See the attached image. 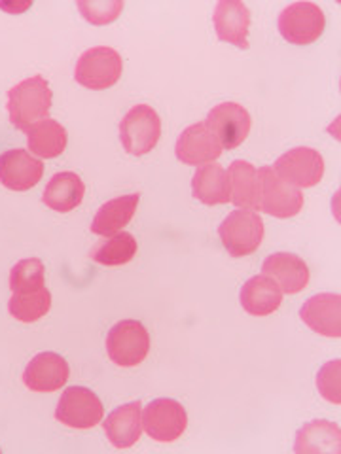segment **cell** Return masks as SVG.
Returning <instances> with one entry per match:
<instances>
[{"label":"cell","instance_id":"cell-1","mask_svg":"<svg viewBox=\"0 0 341 454\" xmlns=\"http://www.w3.org/2000/svg\"><path fill=\"white\" fill-rule=\"evenodd\" d=\"M53 101V93L46 78L31 76L20 82L8 91V114L10 121L20 131H28L31 127L48 118Z\"/></svg>","mask_w":341,"mask_h":454},{"label":"cell","instance_id":"cell-2","mask_svg":"<svg viewBox=\"0 0 341 454\" xmlns=\"http://www.w3.org/2000/svg\"><path fill=\"white\" fill-rule=\"evenodd\" d=\"M218 235L224 248L234 258H245L260 248L264 240V220L258 212L237 208L220 223Z\"/></svg>","mask_w":341,"mask_h":454},{"label":"cell","instance_id":"cell-3","mask_svg":"<svg viewBox=\"0 0 341 454\" xmlns=\"http://www.w3.org/2000/svg\"><path fill=\"white\" fill-rule=\"evenodd\" d=\"M123 73L122 55L108 46L83 51L76 63L75 78L80 85L93 91H103L116 85Z\"/></svg>","mask_w":341,"mask_h":454},{"label":"cell","instance_id":"cell-4","mask_svg":"<svg viewBox=\"0 0 341 454\" xmlns=\"http://www.w3.org/2000/svg\"><path fill=\"white\" fill-rule=\"evenodd\" d=\"M162 137V120L152 106L137 105L125 114L120 123V138L127 153L147 155L158 146Z\"/></svg>","mask_w":341,"mask_h":454},{"label":"cell","instance_id":"cell-5","mask_svg":"<svg viewBox=\"0 0 341 454\" xmlns=\"http://www.w3.org/2000/svg\"><path fill=\"white\" fill-rule=\"evenodd\" d=\"M108 358L120 367H135L147 360L150 335L139 320H122L107 335Z\"/></svg>","mask_w":341,"mask_h":454},{"label":"cell","instance_id":"cell-6","mask_svg":"<svg viewBox=\"0 0 341 454\" xmlns=\"http://www.w3.org/2000/svg\"><path fill=\"white\" fill-rule=\"evenodd\" d=\"M260 176V203L258 210L275 218H294L304 208V193L300 188L279 178L274 167H262Z\"/></svg>","mask_w":341,"mask_h":454},{"label":"cell","instance_id":"cell-7","mask_svg":"<svg viewBox=\"0 0 341 454\" xmlns=\"http://www.w3.org/2000/svg\"><path fill=\"white\" fill-rule=\"evenodd\" d=\"M281 36L296 46H307L319 40L326 28L324 12L313 3H294L279 16Z\"/></svg>","mask_w":341,"mask_h":454},{"label":"cell","instance_id":"cell-8","mask_svg":"<svg viewBox=\"0 0 341 454\" xmlns=\"http://www.w3.org/2000/svg\"><path fill=\"white\" fill-rule=\"evenodd\" d=\"M105 407L99 395L90 388L70 387L63 392L55 409V419L67 428L90 430L103 420Z\"/></svg>","mask_w":341,"mask_h":454},{"label":"cell","instance_id":"cell-9","mask_svg":"<svg viewBox=\"0 0 341 454\" xmlns=\"http://www.w3.org/2000/svg\"><path fill=\"white\" fill-rule=\"evenodd\" d=\"M188 415L186 409L177 400H162L152 402L145 411H142V430H145L154 442L160 443H173L186 432Z\"/></svg>","mask_w":341,"mask_h":454},{"label":"cell","instance_id":"cell-10","mask_svg":"<svg viewBox=\"0 0 341 454\" xmlns=\"http://www.w3.org/2000/svg\"><path fill=\"white\" fill-rule=\"evenodd\" d=\"M274 170L279 178L296 188H313L324 176V160L321 152L302 146L282 153L275 161Z\"/></svg>","mask_w":341,"mask_h":454},{"label":"cell","instance_id":"cell-11","mask_svg":"<svg viewBox=\"0 0 341 454\" xmlns=\"http://www.w3.org/2000/svg\"><path fill=\"white\" fill-rule=\"evenodd\" d=\"M205 123L218 138L222 150H234L247 140L252 118L245 106L237 103H222L209 112Z\"/></svg>","mask_w":341,"mask_h":454},{"label":"cell","instance_id":"cell-12","mask_svg":"<svg viewBox=\"0 0 341 454\" xmlns=\"http://www.w3.org/2000/svg\"><path fill=\"white\" fill-rule=\"evenodd\" d=\"M177 158L194 167H203L207 163H215L222 155V146L218 138L209 129L205 121H197L186 129L177 140Z\"/></svg>","mask_w":341,"mask_h":454},{"label":"cell","instance_id":"cell-13","mask_svg":"<svg viewBox=\"0 0 341 454\" xmlns=\"http://www.w3.org/2000/svg\"><path fill=\"white\" fill-rule=\"evenodd\" d=\"M44 175V163L27 150H6L0 155V184L12 192L35 188Z\"/></svg>","mask_w":341,"mask_h":454},{"label":"cell","instance_id":"cell-14","mask_svg":"<svg viewBox=\"0 0 341 454\" xmlns=\"http://www.w3.org/2000/svg\"><path fill=\"white\" fill-rule=\"evenodd\" d=\"M70 377L67 360L55 352H40L28 362L23 373L25 387L31 392L61 390Z\"/></svg>","mask_w":341,"mask_h":454},{"label":"cell","instance_id":"cell-15","mask_svg":"<svg viewBox=\"0 0 341 454\" xmlns=\"http://www.w3.org/2000/svg\"><path fill=\"white\" fill-rule=\"evenodd\" d=\"M215 28L222 42L234 44L241 50L249 48L250 10L239 0H220L215 8Z\"/></svg>","mask_w":341,"mask_h":454},{"label":"cell","instance_id":"cell-16","mask_svg":"<svg viewBox=\"0 0 341 454\" xmlns=\"http://www.w3.org/2000/svg\"><path fill=\"white\" fill-rule=\"evenodd\" d=\"M300 317L315 333L341 337V297L337 294L313 295L304 303Z\"/></svg>","mask_w":341,"mask_h":454},{"label":"cell","instance_id":"cell-17","mask_svg":"<svg viewBox=\"0 0 341 454\" xmlns=\"http://www.w3.org/2000/svg\"><path fill=\"white\" fill-rule=\"evenodd\" d=\"M262 273L274 278L282 294H300L309 284V267L307 263L297 258L296 254L277 252L272 254L262 265Z\"/></svg>","mask_w":341,"mask_h":454},{"label":"cell","instance_id":"cell-18","mask_svg":"<svg viewBox=\"0 0 341 454\" xmlns=\"http://www.w3.org/2000/svg\"><path fill=\"white\" fill-rule=\"evenodd\" d=\"M105 434L116 449L133 447L142 434V403L131 402L114 409L105 420Z\"/></svg>","mask_w":341,"mask_h":454},{"label":"cell","instance_id":"cell-19","mask_svg":"<svg viewBox=\"0 0 341 454\" xmlns=\"http://www.w3.org/2000/svg\"><path fill=\"white\" fill-rule=\"evenodd\" d=\"M192 192L203 205H226L232 201V184L227 170L218 163L199 167L192 180Z\"/></svg>","mask_w":341,"mask_h":454},{"label":"cell","instance_id":"cell-20","mask_svg":"<svg viewBox=\"0 0 341 454\" xmlns=\"http://www.w3.org/2000/svg\"><path fill=\"white\" fill-rule=\"evenodd\" d=\"M241 305L252 317H269L281 307L282 292L279 284L267 275L252 277L241 290Z\"/></svg>","mask_w":341,"mask_h":454},{"label":"cell","instance_id":"cell-21","mask_svg":"<svg viewBox=\"0 0 341 454\" xmlns=\"http://www.w3.org/2000/svg\"><path fill=\"white\" fill-rule=\"evenodd\" d=\"M139 201V193L110 199L108 203H105L97 210V215L91 222V233L101 237H112L120 233L123 227L133 220Z\"/></svg>","mask_w":341,"mask_h":454},{"label":"cell","instance_id":"cell-22","mask_svg":"<svg viewBox=\"0 0 341 454\" xmlns=\"http://www.w3.org/2000/svg\"><path fill=\"white\" fill-rule=\"evenodd\" d=\"M67 129L59 121H55L52 118L35 123L31 129L27 131V146L31 150V153L40 160L59 158L67 148Z\"/></svg>","mask_w":341,"mask_h":454},{"label":"cell","instance_id":"cell-23","mask_svg":"<svg viewBox=\"0 0 341 454\" xmlns=\"http://www.w3.org/2000/svg\"><path fill=\"white\" fill-rule=\"evenodd\" d=\"M85 186L76 173H57L48 182L42 201L55 212H70L83 201Z\"/></svg>","mask_w":341,"mask_h":454},{"label":"cell","instance_id":"cell-24","mask_svg":"<svg viewBox=\"0 0 341 454\" xmlns=\"http://www.w3.org/2000/svg\"><path fill=\"white\" fill-rule=\"evenodd\" d=\"M232 184V203L239 208L258 210L260 203V176L249 161H234L227 168Z\"/></svg>","mask_w":341,"mask_h":454},{"label":"cell","instance_id":"cell-25","mask_svg":"<svg viewBox=\"0 0 341 454\" xmlns=\"http://www.w3.org/2000/svg\"><path fill=\"white\" fill-rule=\"evenodd\" d=\"M339 426L329 420H313L296 435V452H339Z\"/></svg>","mask_w":341,"mask_h":454},{"label":"cell","instance_id":"cell-26","mask_svg":"<svg viewBox=\"0 0 341 454\" xmlns=\"http://www.w3.org/2000/svg\"><path fill=\"white\" fill-rule=\"evenodd\" d=\"M137 250H139L137 239L131 233L120 231L116 235H112L110 239L103 240V243L91 252V258L93 262L101 265L118 267V265L130 263L137 255Z\"/></svg>","mask_w":341,"mask_h":454},{"label":"cell","instance_id":"cell-27","mask_svg":"<svg viewBox=\"0 0 341 454\" xmlns=\"http://www.w3.org/2000/svg\"><path fill=\"white\" fill-rule=\"evenodd\" d=\"M52 309V294L48 288H42L38 292L31 294H13L8 303L10 315L23 322V324H33L40 318H44Z\"/></svg>","mask_w":341,"mask_h":454},{"label":"cell","instance_id":"cell-28","mask_svg":"<svg viewBox=\"0 0 341 454\" xmlns=\"http://www.w3.org/2000/svg\"><path fill=\"white\" fill-rule=\"evenodd\" d=\"M13 294H31L46 288V267L38 258H27L13 265L10 273Z\"/></svg>","mask_w":341,"mask_h":454},{"label":"cell","instance_id":"cell-29","mask_svg":"<svg viewBox=\"0 0 341 454\" xmlns=\"http://www.w3.org/2000/svg\"><path fill=\"white\" fill-rule=\"evenodd\" d=\"M78 10L85 21L93 25H107L116 21L123 10V3L120 0H78Z\"/></svg>","mask_w":341,"mask_h":454},{"label":"cell","instance_id":"cell-30","mask_svg":"<svg viewBox=\"0 0 341 454\" xmlns=\"http://www.w3.org/2000/svg\"><path fill=\"white\" fill-rule=\"evenodd\" d=\"M339 360L326 364L317 377V387L321 390V394L324 395V400H329L332 403H339Z\"/></svg>","mask_w":341,"mask_h":454},{"label":"cell","instance_id":"cell-31","mask_svg":"<svg viewBox=\"0 0 341 454\" xmlns=\"http://www.w3.org/2000/svg\"><path fill=\"white\" fill-rule=\"evenodd\" d=\"M28 6H31V4H23V6H8V4H0V8H4V10H12V12H21V10H27Z\"/></svg>","mask_w":341,"mask_h":454}]
</instances>
